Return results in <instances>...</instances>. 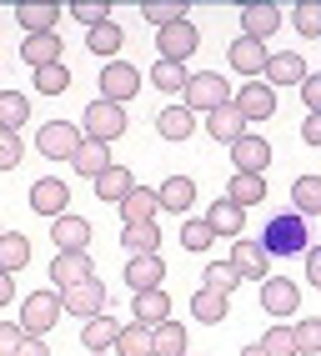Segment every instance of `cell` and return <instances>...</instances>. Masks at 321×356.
Returning a JSON list of instances; mask_svg holds the SVG:
<instances>
[{
	"instance_id": "28",
	"label": "cell",
	"mask_w": 321,
	"mask_h": 356,
	"mask_svg": "<svg viewBox=\"0 0 321 356\" xmlns=\"http://www.w3.org/2000/svg\"><path fill=\"white\" fill-rule=\"evenodd\" d=\"M160 216V196H156V186H135V191L121 201V221L135 226V221H156Z\"/></svg>"
},
{
	"instance_id": "21",
	"label": "cell",
	"mask_w": 321,
	"mask_h": 356,
	"mask_svg": "<svg viewBox=\"0 0 321 356\" xmlns=\"http://www.w3.org/2000/svg\"><path fill=\"white\" fill-rule=\"evenodd\" d=\"M51 241H56V251H85L90 246V221L65 211V216L51 221Z\"/></svg>"
},
{
	"instance_id": "16",
	"label": "cell",
	"mask_w": 321,
	"mask_h": 356,
	"mask_svg": "<svg viewBox=\"0 0 321 356\" xmlns=\"http://www.w3.org/2000/svg\"><path fill=\"white\" fill-rule=\"evenodd\" d=\"M231 266H236V276L241 281H266L271 276V256H266V246L261 241H231Z\"/></svg>"
},
{
	"instance_id": "43",
	"label": "cell",
	"mask_w": 321,
	"mask_h": 356,
	"mask_svg": "<svg viewBox=\"0 0 321 356\" xmlns=\"http://www.w3.org/2000/svg\"><path fill=\"white\" fill-rule=\"evenodd\" d=\"M291 26H296V35L316 40L321 35V0H296L291 6Z\"/></svg>"
},
{
	"instance_id": "22",
	"label": "cell",
	"mask_w": 321,
	"mask_h": 356,
	"mask_svg": "<svg viewBox=\"0 0 321 356\" xmlns=\"http://www.w3.org/2000/svg\"><path fill=\"white\" fill-rule=\"evenodd\" d=\"M281 31V6H246L241 10V35H251V40H271Z\"/></svg>"
},
{
	"instance_id": "44",
	"label": "cell",
	"mask_w": 321,
	"mask_h": 356,
	"mask_svg": "<svg viewBox=\"0 0 321 356\" xmlns=\"http://www.w3.org/2000/svg\"><path fill=\"white\" fill-rule=\"evenodd\" d=\"M186 0H146V6H141V15L151 20V26L160 31V26H171V20H186Z\"/></svg>"
},
{
	"instance_id": "46",
	"label": "cell",
	"mask_w": 321,
	"mask_h": 356,
	"mask_svg": "<svg viewBox=\"0 0 321 356\" xmlns=\"http://www.w3.org/2000/svg\"><path fill=\"white\" fill-rule=\"evenodd\" d=\"M211 241H216V231L211 226H206V221H186V226H181V246H186L191 256H206V251H211Z\"/></svg>"
},
{
	"instance_id": "47",
	"label": "cell",
	"mask_w": 321,
	"mask_h": 356,
	"mask_svg": "<svg viewBox=\"0 0 321 356\" xmlns=\"http://www.w3.org/2000/svg\"><path fill=\"white\" fill-rule=\"evenodd\" d=\"M65 15H76L85 31H96V26H106V20H110V6H106V0H76Z\"/></svg>"
},
{
	"instance_id": "26",
	"label": "cell",
	"mask_w": 321,
	"mask_h": 356,
	"mask_svg": "<svg viewBox=\"0 0 321 356\" xmlns=\"http://www.w3.org/2000/svg\"><path fill=\"white\" fill-rule=\"evenodd\" d=\"M71 165H76V176H90V181H96V176H106L110 171V146H106V140H81V151L71 156Z\"/></svg>"
},
{
	"instance_id": "18",
	"label": "cell",
	"mask_w": 321,
	"mask_h": 356,
	"mask_svg": "<svg viewBox=\"0 0 321 356\" xmlns=\"http://www.w3.org/2000/svg\"><path fill=\"white\" fill-rule=\"evenodd\" d=\"M306 76H311L306 60L296 56V51H281V56H271V60H266V76H261V81H266L271 90H281V86H302Z\"/></svg>"
},
{
	"instance_id": "5",
	"label": "cell",
	"mask_w": 321,
	"mask_h": 356,
	"mask_svg": "<svg viewBox=\"0 0 321 356\" xmlns=\"http://www.w3.org/2000/svg\"><path fill=\"white\" fill-rule=\"evenodd\" d=\"M135 90H141V70H135L131 60H106L101 65V101L126 106Z\"/></svg>"
},
{
	"instance_id": "12",
	"label": "cell",
	"mask_w": 321,
	"mask_h": 356,
	"mask_svg": "<svg viewBox=\"0 0 321 356\" xmlns=\"http://www.w3.org/2000/svg\"><path fill=\"white\" fill-rule=\"evenodd\" d=\"M121 276H126V286H131L135 296L160 291V286H166V256H131Z\"/></svg>"
},
{
	"instance_id": "19",
	"label": "cell",
	"mask_w": 321,
	"mask_h": 356,
	"mask_svg": "<svg viewBox=\"0 0 321 356\" xmlns=\"http://www.w3.org/2000/svg\"><path fill=\"white\" fill-rule=\"evenodd\" d=\"M116 337H121V321H116V316L81 321V346H85V356H106V351H116Z\"/></svg>"
},
{
	"instance_id": "40",
	"label": "cell",
	"mask_w": 321,
	"mask_h": 356,
	"mask_svg": "<svg viewBox=\"0 0 321 356\" xmlns=\"http://www.w3.org/2000/svg\"><path fill=\"white\" fill-rule=\"evenodd\" d=\"M85 45H90V56H121V45H126V31L116 26V20H106V26L85 31Z\"/></svg>"
},
{
	"instance_id": "10",
	"label": "cell",
	"mask_w": 321,
	"mask_h": 356,
	"mask_svg": "<svg viewBox=\"0 0 321 356\" xmlns=\"http://www.w3.org/2000/svg\"><path fill=\"white\" fill-rule=\"evenodd\" d=\"M31 211L35 216H65L71 211V186H65L60 176H40L35 186H31Z\"/></svg>"
},
{
	"instance_id": "29",
	"label": "cell",
	"mask_w": 321,
	"mask_h": 356,
	"mask_svg": "<svg viewBox=\"0 0 321 356\" xmlns=\"http://www.w3.org/2000/svg\"><path fill=\"white\" fill-rule=\"evenodd\" d=\"M166 321H171V296H166V286H160V291H146V296H135V326L156 331V326H166Z\"/></svg>"
},
{
	"instance_id": "27",
	"label": "cell",
	"mask_w": 321,
	"mask_h": 356,
	"mask_svg": "<svg viewBox=\"0 0 321 356\" xmlns=\"http://www.w3.org/2000/svg\"><path fill=\"white\" fill-rule=\"evenodd\" d=\"M206 226H211L216 236H231V241H241V226H246V211L236 201H211V211H206Z\"/></svg>"
},
{
	"instance_id": "52",
	"label": "cell",
	"mask_w": 321,
	"mask_h": 356,
	"mask_svg": "<svg viewBox=\"0 0 321 356\" xmlns=\"http://www.w3.org/2000/svg\"><path fill=\"white\" fill-rule=\"evenodd\" d=\"M302 140H306V146H321V111L302 121Z\"/></svg>"
},
{
	"instance_id": "38",
	"label": "cell",
	"mask_w": 321,
	"mask_h": 356,
	"mask_svg": "<svg viewBox=\"0 0 321 356\" xmlns=\"http://www.w3.org/2000/svg\"><path fill=\"white\" fill-rule=\"evenodd\" d=\"M151 337H156V356H191V351H186V346H191V331L181 326V321H166V326H156Z\"/></svg>"
},
{
	"instance_id": "39",
	"label": "cell",
	"mask_w": 321,
	"mask_h": 356,
	"mask_svg": "<svg viewBox=\"0 0 321 356\" xmlns=\"http://www.w3.org/2000/svg\"><path fill=\"white\" fill-rule=\"evenodd\" d=\"M31 76H35V96H65V90H71V65L65 60L40 65V70H31Z\"/></svg>"
},
{
	"instance_id": "14",
	"label": "cell",
	"mask_w": 321,
	"mask_h": 356,
	"mask_svg": "<svg viewBox=\"0 0 321 356\" xmlns=\"http://www.w3.org/2000/svg\"><path fill=\"white\" fill-rule=\"evenodd\" d=\"M271 165V140L266 136H241L231 146V171L236 176H261Z\"/></svg>"
},
{
	"instance_id": "20",
	"label": "cell",
	"mask_w": 321,
	"mask_h": 356,
	"mask_svg": "<svg viewBox=\"0 0 321 356\" xmlns=\"http://www.w3.org/2000/svg\"><path fill=\"white\" fill-rule=\"evenodd\" d=\"M206 136H211V140H221V146L231 151L236 140L246 136V115H241L236 106H221V111H211V115H206Z\"/></svg>"
},
{
	"instance_id": "31",
	"label": "cell",
	"mask_w": 321,
	"mask_h": 356,
	"mask_svg": "<svg viewBox=\"0 0 321 356\" xmlns=\"http://www.w3.org/2000/svg\"><path fill=\"white\" fill-rule=\"evenodd\" d=\"M191 316H196L201 326H221L226 316H231V296H216V291L201 286V291L191 296Z\"/></svg>"
},
{
	"instance_id": "9",
	"label": "cell",
	"mask_w": 321,
	"mask_h": 356,
	"mask_svg": "<svg viewBox=\"0 0 321 356\" xmlns=\"http://www.w3.org/2000/svg\"><path fill=\"white\" fill-rule=\"evenodd\" d=\"M231 106L246 115V126L251 121H271V115H277V90H271L266 81H241V90L231 96Z\"/></svg>"
},
{
	"instance_id": "53",
	"label": "cell",
	"mask_w": 321,
	"mask_h": 356,
	"mask_svg": "<svg viewBox=\"0 0 321 356\" xmlns=\"http://www.w3.org/2000/svg\"><path fill=\"white\" fill-rule=\"evenodd\" d=\"M306 281L321 291V246H311V251H306Z\"/></svg>"
},
{
	"instance_id": "24",
	"label": "cell",
	"mask_w": 321,
	"mask_h": 356,
	"mask_svg": "<svg viewBox=\"0 0 321 356\" xmlns=\"http://www.w3.org/2000/svg\"><path fill=\"white\" fill-rule=\"evenodd\" d=\"M156 136H160V140H191V136H196V111L166 106V111L156 115Z\"/></svg>"
},
{
	"instance_id": "2",
	"label": "cell",
	"mask_w": 321,
	"mask_h": 356,
	"mask_svg": "<svg viewBox=\"0 0 321 356\" xmlns=\"http://www.w3.org/2000/svg\"><path fill=\"white\" fill-rule=\"evenodd\" d=\"M196 51H201V26H196V20H171V26L156 31V60L186 65Z\"/></svg>"
},
{
	"instance_id": "45",
	"label": "cell",
	"mask_w": 321,
	"mask_h": 356,
	"mask_svg": "<svg viewBox=\"0 0 321 356\" xmlns=\"http://www.w3.org/2000/svg\"><path fill=\"white\" fill-rule=\"evenodd\" d=\"M261 351L266 356H296V331H291V321H277L261 337Z\"/></svg>"
},
{
	"instance_id": "25",
	"label": "cell",
	"mask_w": 321,
	"mask_h": 356,
	"mask_svg": "<svg viewBox=\"0 0 321 356\" xmlns=\"http://www.w3.org/2000/svg\"><path fill=\"white\" fill-rule=\"evenodd\" d=\"M60 15H65V10H60V6H45V0H40V6H35V0H26V6H15V20L26 26V35H51Z\"/></svg>"
},
{
	"instance_id": "17",
	"label": "cell",
	"mask_w": 321,
	"mask_h": 356,
	"mask_svg": "<svg viewBox=\"0 0 321 356\" xmlns=\"http://www.w3.org/2000/svg\"><path fill=\"white\" fill-rule=\"evenodd\" d=\"M156 196H160V211H166V216H186L196 206V181L191 176H166L156 186Z\"/></svg>"
},
{
	"instance_id": "42",
	"label": "cell",
	"mask_w": 321,
	"mask_h": 356,
	"mask_svg": "<svg viewBox=\"0 0 321 356\" xmlns=\"http://www.w3.org/2000/svg\"><path fill=\"white\" fill-rule=\"evenodd\" d=\"M201 286H206V291H216V296H236V291H241V276H236L231 261H211Z\"/></svg>"
},
{
	"instance_id": "49",
	"label": "cell",
	"mask_w": 321,
	"mask_h": 356,
	"mask_svg": "<svg viewBox=\"0 0 321 356\" xmlns=\"http://www.w3.org/2000/svg\"><path fill=\"white\" fill-rule=\"evenodd\" d=\"M20 156H26V146H20V136L0 131V171H15V165H20Z\"/></svg>"
},
{
	"instance_id": "1",
	"label": "cell",
	"mask_w": 321,
	"mask_h": 356,
	"mask_svg": "<svg viewBox=\"0 0 321 356\" xmlns=\"http://www.w3.org/2000/svg\"><path fill=\"white\" fill-rule=\"evenodd\" d=\"M261 246L266 256H306L311 251V221L302 216V211H281V216H271L266 231H261Z\"/></svg>"
},
{
	"instance_id": "35",
	"label": "cell",
	"mask_w": 321,
	"mask_h": 356,
	"mask_svg": "<svg viewBox=\"0 0 321 356\" xmlns=\"http://www.w3.org/2000/svg\"><path fill=\"white\" fill-rule=\"evenodd\" d=\"M291 211H302V216H321V176H296L291 181Z\"/></svg>"
},
{
	"instance_id": "3",
	"label": "cell",
	"mask_w": 321,
	"mask_h": 356,
	"mask_svg": "<svg viewBox=\"0 0 321 356\" xmlns=\"http://www.w3.org/2000/svg\"><path fill=\"white\" fill-rule=\"evenodd\" d=\"M231 96H236V90L226 86V76H216V70H201V76L186 81V96H181V106L211 115V111H221V106H231Z\"/></svg>"
},
{
	"instance_id": "6",
	"label": "cell",
	"mask_w": 321,
	"mask_h": 356,
	"mask_svg": "<svg viewBox=\"0 0 321 356\" xmlns=\"http://www.w3.org/2000/svg\"><path fill=\"white\" fill-rule=\"evenodd\" d=\"M81 140H85L81 126H71V121H45L40 136H35V146H40L45 161H71L81 151Z\"/></svg>"
},
{
	"instance_id": "50",
	"label": "cell",
	"mask_w": 321,
	"mask_h": 356,
	"mask_svg": "<svg viewBox=\"0 0 321 356\" xmlns=\"http://www.w3.org/2000/svg\"><path fill=\"white\" fill-rule=\"evenodd\" d=\"M20 341H26V326L20 321H0V356H15Z\"/></svg>"
},
{
	"instance_id": "57",
	"label": "cell",
	"mask_w": 321,
	"mask_h": 356,
	"mask_svg": "<svg viewBox=\"0 0 321 356\" xmlns=\"http://www.w3.org/2000/svg\"><path fill=\"white\" fill-rule=\"evenodd\" d=\"M0 236H6V231H0Z\"/></svg>"
},
{
	"instance_id": "48",
	"label": "cell",
	"mask_w": 321,
	"mask_h": 356,
	"mask_svg": "<svg viewBox=\"0 0 321 356\" xmlns=\"http://www.w3.org/2000/svg\"><path fill=\"white\" fill-rule=\"evenodd\" d=\"M296 356H321V321H296Z\"/></svg>"
},
{
	"instance_id": "55",
	"label": "cell",
	"mask_w": 321,
	"mask_h": 356,
	"mask_svg": "<svg viewBox=\"0 0 321 356\" xmlns=\"http://www.w3.org/2000/svg\"><path fill=\"white\" fill-rule=\"evenodd\" d=\"M10 301H15V276L0 271V306H10Z\"/></svg>"
},
{
	"instance_id": "8",
	"label": "cell",
	"mask_w": 321,
	"mask_h": 356,
	"mask_svg": "<svg viewBox=\"0 0 321 356\" xmlns=\"http://www.w3.org/2000/svg\"><path fill=\"white\" fill-rule=\"evenodd\" d=\"M85 136L90 140H106V146L116 136H126V106H110V101L96 96V101L85 106Z\"/></svg>"
},
{
	"instance_id": "58",
	"label": "cell",
	"mask_w": 321,
	"mask_h": 356,
	"mask_svg": "<svg viewBox=\"0 0 321 356\" xmlns=\"http://www.w3.org/2000/svg\"><path fill=\"white\" fill-rule=\"evenodd\" d=\"M106 356H110V351H106Z\"/></svg>"
},
{
	"instance_id": "36",
	"label": "cell",
	"mask_w": 321,
	"mask_h": 356,
	"mask_svg": "<svg viewBox=\"0 0 321 356\" xmlns=\"http://www.w3.org/2000/svg\"><path fill=\"white\" fill-rule=\"evenodd\" d=\"M31 261V236H20V231H6L0 236V271L15 276L20 266Z\"/></svg>"
},
{
	"instance_id": "11",
	"label": "cell",
	"mask_w": 321,
	"mask_h": 356,
	"mask_svg": "<svg viewBox=\"0 0 321 356\" xmlns=\"http://www.w3.org/2000/svg\"><path fill=\"white\" fill-rule=\"evenodd\" d=\"M261 306H266V316L291 321L296 306H302V291H296V281H286V276H266L261 281Z\"/></svg>"
},
{
	"instance_id": "34",
	"label": "cell",
	"mask_w": 321,
	"mask_h": 356,
	"mask_svg": "<svg viewBox=\"0 0 321 356\" xmlns=\"http://www.w3.org/2000/svg\"><path fill=\"white\" fill-rule=\"evenodd\" d=\"M26 121H31V96H20V90H0V131L20 136Z\"/></svg>"
},
{
	"instance_id": "30",
	"label": "cell",
	"mask_w": 321,
	"mask_h": 356,
	"mask_svg": "<svg viewBox=\"0 0 321 356\" xmlns=\"http://www.w3.org/2000/svg\"><path fill=\"white\" fill-rule=\"evenodd\" d=\"M90 186H96V196H101L106 206H121V201L135 191V176L126 171V165H110V171H106V176H96Z\"/></svg>"
},
{
	"instance_id": "32",
	"label": "cell",
	"mask_w": 321,
	"mask_h": 356,
	"mask_svg": "<svg viewBox=\"0 0 321 356\" xmlns=\"http://www.w3.org/2000/svg\"><path fill=\"white\" fill-rule=\"evenodd\" d=\"M20 60H26L31 70L56 65V60H60V35H56V31H51V35H26V45H20Z\"/></svg>"
},
{
	"instance_id": "15",
	"label": "cell",
	"mask_w": 321,
	"mask_h": 356,
	"mask_svg": "<svg viewBox=\"0 0 321 356\" xmlns=\"http://www.w3.org/2000/svg\"><path fill=\"white\" fill-rule=\"evenodd\" d=\"M90 276H96V266H90L85 251H60L51 261V286L56 291H71V286H81V281H90Z\"/></svg>"
},
{
	"instance_id": "7",
	"label": "cell",
	"mask_w": 321,
	"mask_h": 356,
	"mask_svg": "<svg viewBox=\"0 0 321 356\" xmlns=\"http://www.w3.org/2000/svg\"><path fill=\"white\" fill-rule=\"evenodd\" d=\"M60 301H65V312H71L76 321H96V316H106V281L90 276V281H81V286L60 291Z\"/></svg>"
},
{
	"instance_id": "41",
	"label": "cell",
	"mask_w": 321,
	"mask_h": 356,
	"mask_svg": "<svg viewBox=\"0 0 321 356\" xmlns=\"http://www.w3.org/2000/svg\"><path fill=\"white\" fill-rule=\"evenodd\" d=\"M116 356H156V337L146 326H121V337H116Z\"/></svg>"
},
{
	"instance_id": "54",
	"label": "cell",
	"mask_w": 321,
	"mask_h": 356,
	"mask_svg": "<svg viewBox=\"0 0 321 356\" xmlns=\"http://www.w3.org/2000/svg\"><path fill=\"white\" fill-rule=\"evenodd\" d=\"M15 356H51V346H45V337H26Z\"/></svg>"
},
{
	"instance_id": "23",
	"label": "cell",
	"mask_w": 321,
	"mask_h": 356,
	"mask_svg": "<svg viewBox=\"0 0 321 356\" xmlns=\"http://www.w3.org/2000/svg\"><path fill=\"white\" fill-rule=\"evenodd\" d=\"M121 246L131 256H160V221H135L121 226Z\"/></svg>"
},
{
	"instance_id": "56",
	"label": "cell",
	"mask_w": 321,
	"mask_h": 356,
	"mask_svg": "<svg viewBox=\"0 0 321 356\" xmlns=\"http://www.w3.org/2000/svg\"><path fill=\"white\" fill-rule=\"evenodd\" d=\"M236 356H266V351H261V341H256V346H241Z\"/></svg>"
},
{
	"instance_id": "51",
	"label": "cell",
	"mask_w": 321,
	"mask_h": 356,
	"mask_svg": "<svg viewBox=\"0 0 321 356\" xmlns=\"http://www.w3.org/2000/svg\"><path fill=\"white\" fill-rule=\"evenodd\" d=\"M302 101H306V111H311V115L321 111V70H316V76H306V81H302Z\"/></svg>"
},
{
	"instance_id": "37",
	"label": "cell",
	"mask_w": 321,
	"mask_h": 356,
	"mask_svg": "<svg viewBox=\"0 0 321 356\" xmlns=\"http://www.w3.org/2000/svg\"><path fill=\"white\" fill-rule=\"evenodd\" d=\"M226 201H236L241 211L261 206V201H266V176H231V186H226Z\"/></svg>"
},
{
	"instance_id": "4",
	"label": "cell",
	"mask_w": 321,
	"mask_h": 356,
	"mask_svg": "<svg viewBox=\"0 0 321 356\" xmlns=\"http://www.w3.org/2000/svg\"><path fill=\"white\" fill-rule=\"evenodd\" d=\"M65 316V301L56 286H45V291H31L26 301H20V326H26V337H45L56 321Z\"/></svg>"
},
{
	"instance_id": "33",
	"label": "cell",
	"mask_w": 321,
	"mask_h": 356,
	"mask_svg": "<svg viewBox=\"0 0 321 356\" xmlns=\"http://www.w3.org/2000/svg\"><path fill=\"white\" fill-rule=\"evenodd\" d=\"M186 81H191V70L176 65V60H156L151 65V86L160 90V96H186Z\"/></svg>"
},
{
	"instance_id": "13",
	"label": "cell",
	"mask_w": 321,
	"mask_h": 356,
	"mask_svg": "<svg viewBox=\"0 0 321 356\" xmlns=\"http://www.w3.org/2000/svg\"><path fill=\"white\" fill-rule=\"evenodd\" d=\"M226 60H231V70H241L246 81H261L271 51H266L261 40H251V35H236V40H231V51H226Z\"/></svg>"
}]
</instances>
